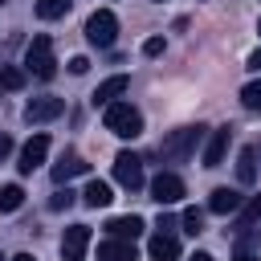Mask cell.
I'll use <instances>...</instances> for the list:
<instances>
[{"mask_svg": "<svg viewBox=\"0 0 261 261\" xmlns=\"http://www.w3.org/2000/svg\"><path fill=\"white\" fill-rule=\"evenodd\" d=\"M24 204V188L20 184H4L0 188V212H16Z\"/></svg>", "mask_w": 261, "mask_h": 261, "instance_id": "cell-19", "label": "cell"}, {"mask_svg": "<svg viewBox=\"0 0 261 261\" xmlns=\"http://www.w3.org/2000/svg\"><path fill=\"white\" fill-rule=\"evenodd\" d=\"M232 261H261V257H257V253H249V249H245V253H237V257H232Z\"/></svg>", "mask_w": 261, "mask_h": 261, "instance_id": "cell-30", "label": "cell"}, {"mask_svg": "<svg viewBox=\"0 0 261 261\" xmlns=\"http://www.w3.org/2000/svg\"><path fill=\"white\" fill-rule=\"evenodd\" d=\"M61 110H65L61 98H33V102L24 106V122H53Z\"/></svg>", "mask_w": 261, "mask_h": 261, "instance_id": "cell-12", "label": "cell"}, {"mask_svg": "<svg viewBox=\"0 0 261 261\" xmlns=\"http://www.w3.org/2000/svg\"><path fill=\"white\" fill-rule=\"evenodd\" d=\"M0 4H4V0H0Z\"/></svg>", "mask_w": 261, "mask_h": 261, "instance_id": "cell-36", "label": "cell"}, {"mask_svg": "<svg viewBox=\"0 0 261 261\" xmlns=\"http://www.w3.org/2000/svg\"><path fill=\"white\" fill-rule=\"evenodd\" d=\"M245 208V224H253V220H261V196H253L249 204H241Z\"/></svg>", "mask_w": 261, "mask_h": 261, "instance_id": "cell-25", "label": "cell"}, {"mask_svg": "<svg viewBox=\"0 0 261 261\" xmlns=\"http://www.w3.org/2000/svg\"><path fill=\"white\" fill-rule=\"evenodd\" d=\"M237 179L241 184H253L257 179V151L253 147H241V155H237Z\"/></svg>", "mask_w": 261, "mask_h": 261, "instance_id": "cell-18", "label": "cell"}, {"mask_svg": "<svg viewBox=\"0 0 261 261\" xmlns=\"http://www.w3.org/2000/svg\"><path fill=\"white\" fill-rule=\"evenodd\" d=\"M179 196H184V179L175 175V171H159L155 179H151V200L155 204H179Z\"/></svg>", "mask_w": 261, "mask_h": 261, "instance_id": "cell-6", "label": "cell"}, {"mask_svg": "<svg viewBox=\"0 0 261 261\" xmlns=\"http://www.w3.org/2000/svg\"><path fill=\"white\" fill-rule=\"evenodd\" d=\"M106 228H110V237H118V241H135V237H143L147 224H143V216H114Z\"/></svg>", "mask_w": 261, "mask_h": 261, "instance_id": "cell-16", "label": "cell"}, {"mask_svg": "<svg viewBox=\"0 0 261 261\" xmlns=\"http://www.w3.org/2000/svg\"><path fill=\"white\" fill-rule=\"evenodd\" d=\"M8 155H12V139H8V135H0V159H8Z\"/></svg>", "mask_w": 261, "mask_h": 261, "instance_id": "cell-28", "label": "cell"}, {"mask_svg": "<svg viewBox=\"0 0 261 261\" xmlns=\"http://www.w3.org/2000/svg\"><path fill=\"white\" fill-rule=\"evenodd\" d=\"M147 257H151V261H179V237L159 228V232L147 241Z\"/></svg>", "mask_w": 261, "mask_h": 261, "instance_id": "cell-10", "label": "cell"}, {"mask_svg": "<svg viewBox=\"0 0 261 261\" xmlns=\"http://www.w3.org/2000/svg\"><path fill=\"white\" fill-rule=\"evenodd\" d=\"M143 53H147V57H159V53H163V37H151V41H143Z\"/></svg>", "mask_w": 261, "mask_h": 261, "instance_id": "cell-26", "label": "cell"}, {"mask_svg": "<svg viewBox=\"0 0 261 261\" xmlns=\"http://www.w3.org/2000/svg\"><path fill=\"white\" fill-rule=\"evenodd\" d=\"M253 151H257V155H261V147H253Z\"/></svg>", "mask_w": 261, "mask_h": 261, "instance_id": "cell-33", "label": "cell"}, {"mask_svg": "<svg viewBox=\"0 0 261 261\" xmlns=\"http://www.w3.org/2000/svg\"><path fill=\"white\" fill-rule=\"evenodd\" d=\"M257 33H261V20H257Z\"/></svg>", "mask_w": 261, "mask_h": 261, "instance_id": "cell-34", "label": "cell"}, {"mask_svg": "<svg viewBox=\"0 0 261 261\" xmlns=\"http://www.w3.org/2000/svg\"><path fill=\"white\" fill-rule=\"evenodd\" d=\"M82 200H86L90 208H106V204L114 200V192H110V184H102V179H90V184H86V192H82Z\"/></svg>", "mask_w": 261, "mask_h": 261, "instance_id": "cell-17", "label": "cell"}, {"mask_svg": "<svg viewBox=\"0 0 261 261\" xmlns=\"http://www.w3.org/2000/svg\"><path fill=\"white\" fill-rule=\"evenodd\" d=\"M24 77H29V73H24L20 65H0V90H20Z\"/></svg>", "mask_w": 261, "mask_h": 261, "instance_id": "cell-20", "label": "cell"}, {"mask_svg": "<svg viewBox=\"0 0 261 261\" xmlns=\"http://www.w3.org/2000/svg\"><path fill=\"white\" fill-rule=\"evenodd\" d=\"M114 37H118V16H114L110 8L90 12V20H86V41H90V45H98V49H110V45H114Z\"/></svg>", "mask_w": 261, "mask_h": 261, "instance_id": "cell-4", "label": "cell"}, {"mask_svg": "<svg viewBox=\"0 0 261 261\" xmlns=\"http://www.w3.org/2000/svg\"><path fill=\"white\" fill-rule=\"evenodd\" d=\"M69 204H73V192H69V188H57V192H53V200H49V208H53V212H61V208H69Z\"/></svg>", "mask_w": 261, "mask_h": 261, "instance_id": "cell-24", "label": "cell"}, {"mask_svg": "<svg viewBox=\"0 0 261 261\" xmlns=\"http://www.w3.org/2000/svg\"><path fill=\"white\" fill-rule=\"evenodd\" d=\"M192 261H212V257H208V253H196V257H192Z\"/></svg>", "mask_w": 261, "mask_h": 261, "instance_id": "cell-32", "label": "cell"}, {"mask_svg": "<svg viewBox=\"0 0 261 261\" xmlns=\"http://www.w3.org/2000/svg\"><path fill=\"white\" fill-rule=\"evenodd\" d=\"M102 122H106V130L118 135V139H139V135H143V114H139L130 102H110V106H102Z\"/></svg>", "mask_w": 261, "mask_h": 261, "instance_id": "cell-2", "label": "cell"}, {"mask_svg": "<svg viewBox=\"0 0 261 261\" xmlns=\"http://www.w3.org/2000/svg\"><path fill=\"white\" fill-rule=\"evenodd\" d=\"M90 171V163L77 155V151H65L57 163H53V184H69L73 175H86Z\"/></svg>", "mask_w": 261, "mask_h": 261, "instance_id": "cell-13", "label": "cell"}, {"mask_svg": "<svg viewBox=\"0 0 261 261\" xmlns=\"http://www.w3.org/2000/svg\"><path fill=\"white\" fill-rule=\"evenodd\" d=\"M69 12V0H37V16L41 20H57Z\"/></svg>", "mask_w": 261, "mask_h": 261, "instance_id": "cell-21", "label": "cell"}, {"mask_svg": "<svg viewBox=\"0 0 261 261\" xmlns=\"http://www.w3.org/2000/svg\"><path fill=\"white\" fill-rule=\"evenodd\" d=\"M241 204H245V196L237 188H216L208 196V212H216V216H232V212H241Z\"/></svg>", "mask_w": 261, "mask_h": 261, "instance_id": "cell-14", "label": "cell"}, {"mask_svg": "<svg viewBox=\"0 0 261 261\" xmlns=\"http://www.w3.org/2000/svg\"><path fill=\"white\" fill-rule=\"evenodd\" d=\"M184 232H188V237L204 232V212H200V208H188V212H184Z\"/></svg>", "mask_w": 261, "mask_h": 261, "instance_id": "cell-23", "label": "cell"}, {"mask_svg": "<svg viewBox=\"0 0 261 261\" xmlns=\"http://www.w3.org/2000/svg\"><path fill=\"white\" fill-rule=\"evenodd\" d=\"M24 73H33V77H41V82H49V77L57 73L53 41H49L45 33H37V37L29 41V49H24Z\"/></svg>", "mask_w": 261, "mask_h": 261, "instance_id": "cell-3", "label": "cell"}, {"mask_svg": "<svg viewBox=\"0 0 261 261\" xmlns=\"http://www.w3.org/2000/svg\"><path fill=\"white\" fill-rule=\"evenodd\" d=\"M86 69H90L86 57H69V73H86Z\"/></svg>", "mask_w": 261, "mask_h": 261, "instance_id": "cell-27", "label": "cell"}, {"mask_svg": "<svg viewBox=\"0 0 261 261\" xmlns=\"http://www.w3.org/2000/svg\"><path fill=\"white\" fill-rule=\"evenodd\" d=\"M90 249V224H69L61 237V261H86Z\"/></svg>", "mask_w": 261, "mask_h": 261, "instance_id": "cell-7", "label": "cell"}, {"mask_svg": "<svg viewBox=\"0 0 261 261\" xmlns=\"http://www.w3.org/2000/svg\"><path fill=\"white\" fill-rule=\"evenodd\" d=\"M98 261H135V241H118V237L102 241L98 245Z\"/></svg>", "mask_w": 261, "mask_h": 261, "instance_id": "cell-15", "label": "cell"}, {"mask_svg": "<svg viewBox=\"0 0 261 261\" xmlns=\"http://www.w3.org/2000/svg\"><path fill=\"white\" fill-rule=\"evenodd\" d=\"M126 86H130V77H126V73H114V77L98 82V90L90 94V102H94V106H110V102H118V98L126 94Z\"/></svg>", "mask_w": 261, "mask_h": 261, "instance_id": "cell-11", "label": "cell"}, {"mask_svg": "<svg viewBox=\"0 0 261 261\" xmlns=\"http://www.w3.org/2000/svg\"><path fill=\"white\" fill-rule=\"evenodd\" d=\"M45 155H49V135H33V139L20 147V159H16L20 175H33V171L45 163Z\"/></svg>", "mask_w": 261, "mask_h": 261, "instance_id": "cell-8", "label": "cell"}, {"mask_svg": "<svg viewBox=\"0 0 261 261\" xmlns=\"http://www.w3.org/2000/svg\"><path fill=\"white\" fill-rule=\"evenodd\" d=\"M249 69H257V73H261V49H257V53H249Z\"/></svg>", "mask_w": 261, "mask_h": 261, "instance_id": "cell-29", "label": "cell"}, {"mask_svg": "<svg viewBox=\"0 0 261 261\" xmlns=\"http://www.w3.org/2000/svg\"><path fill=\"white\" fill-rule=\"evenodd\" d=\"M114 179L126 188V192H139L143 188V159L135 151H118L114 155Z\"/></svg>", "mask_w": 261, "mask_h": 261, "instance_id": "cell-5", "label": "cell"}, {"mask_svg": "<svg viewBox=\"0 0 261 261\" xmlns=\"http://www.w3.org/2000/svg\"><path fill=\"white\" fill-rule=\"evenodd\" d=\"M228 143H232V126H216L204 143V167H220L228 155Z\"/></svg>", "mask_w": 261, "mask_h": 261, "instance_id": "cell-9", "label": "cell"}, {"mask_svg": "<svg viewBox=\"0 0 261 261\" xmlns=\"http://www.w3.org/2000/svg\"><path fill=\"white\" fill-rule=\"evenodd\" d=\"M8 261H37L33 253H16V257H8Z\"/></svg>", "mask_w": 261, "mask_h": 261, "instance_id": "cell-31", "label": "cell"}, {"mask_svg": "<svg viewBox=\"0 0 261 261\" xmlns=\"http://www.w3.org/2000/svg\"><path fill=\"white\" fill-rule=\"evenodd\" d=\"M0 261H4V257H0Z\"/></svg>", "mask_w": 261, "mask_h": 261, "instance_id": "cell-35", "label": "cell"}, {"mask_svg": "<svg viewBox=\"0 0 261 261\" xmlns=\"http://www.w3.org/2000/svg\"><path fill=\"white\" fill-rule=\"evenodd\" d=\"M241 106H245V110H261V82H249V86L241 90Z\"/></svg>", "mask_w": 261, "mask_h": 261, "instance_id": "cell-22", "label": "cell"}, {"mask_svg": "<svg viewBox=\"0 0 261 261\" xmlns=\"http://www.w3.org/2000/svg\"><path fill=\"white\" fill-rule=\"evenodd\" d=\"M200 143H204V126H200V122H196V126H175V130L163 135L159 155H163V163H188Z\"/></svg>", "mask_w": 261, "mask_h": 261, "instance_id": "cell-1", "label": "cell"}]
</instances>
